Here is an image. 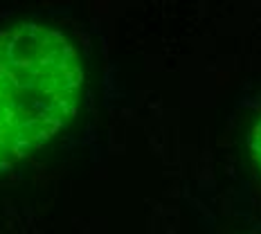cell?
I'll use <instances>...</instances> for the list:
<instances>
[{
  "label": "cell",
  "instance_id": "1",
  "mask_svg": "<svg viewBox=\"0 0 261 234\" xmlns=\"http://www.w3.org/2000/svg\"><path fill=\"white\" fill-rule=\"evenodd\" d=\"M84 65L59 30L20 23L0 32V171L52 142L74 119Z\"/></svg>",
  "mask_w": 261,
  "mask_h": 234
},
{
  "label": "cell",
  "instance_id": "2",
  "mask_svg": "<svg viewBox=\"0 0 261 234\" xmlns=\"http://www.w3.org/2000/svg\"><path fill=\"white\" fill-rule=\"evenodd\" d=\"M250 151H252L254 162H257L261 169V117L254 122L252 131H250Z\"/></svg>",
  "mask_w": 261,
  "mask_h": 234
}]
</instances>
